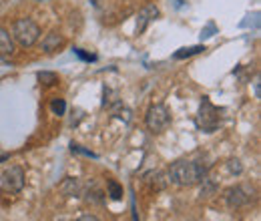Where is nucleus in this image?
I'll list each match as a JSON object with an SVG mask.
<instances>
[{
  "mask_svg": "<svg viewBox=\"0 0 261 221\" xmlns=\"http://www.w3.org/2000/svg\"><path fill=\"white\" fill-rule=\"evenodd\" d=\"M207 175V167L195 161H175L169 169V181L179 187H191L201 183V179Z\"/></svg>",
  "mask_w": 261,
  "mask_h": 221,
  "instance_id": "f257e3e1",
  "label": "nucleus"
},
{
  "mask_svg": "<svg viewBox=\"0 0 261 221\" xmlns=\"http://www.w3.org/2000/svg\"><path fill=\"white\" fill-rule=\"evenodd\" d=\"M221 109L215 107L209 96H203L201 99V105H199V113H197V127L203 131V133H213L217 131L221 125Z\"/></svg>",
  "mask_w": 261,
  "mask_h": 221,
  "instance_id": "f03ea898",
  "label": "nucleus"
},
{
  "mask_svg": "<svg viewBox=\"0 0 261 221\" xmlns=\"http://www.w3.org/2000/svg\"><path fill=\"white\" fill-rule=\"evenodd\" d=\"M38 38H40V27L33 18H18L12 24V40H16L22 48L33 46Z\"/></svg>",
  "mask_w": 261,
  "mask_h": 221,
  "instance_id": "7ed1b4c3",
  "label": "nucleus"
},
{
  "mask_svg": "<svg viewBox=\"0 0 261 221\" xmlns=\"http://www.w3.org/2000/svg\"><path fill=\"white\" fill-rule=\"evenodd\" d=\"M145 125L151 133H163L167 127L171 125V113L165 105H153L149 107L145 115Z\"/></svg>",
  "mask_w": 261,
  "mask_h": 221,
  "instance_id": "20e7f679",
  "label": "nucleus"
},
{
  "mask_svg": "<svg viewBox=\"0 0 261 221\" xmlns=\"http://www.w3.org/2000/svg\"><path fill=\"white\" fill-rule=\"evenodd\" d=\"M0 185L2 189L8 191V193H18L24 187V171L16 165H10L6 167L2 173H0Z\"/></svg>",
  "mask_w": 261,
  "mask_h": 221,
  "instance_id": "39448f33",
  "label": "nucleus"
},
{
  "mask_svg": "<svg viewBox=\"0 0 261 221\" xmlns=\"http://www.w3.org/2000/svg\"><path fill=\"white\" fill-rule=\"evenodd\" d=\"M253 193L255 191L251 189L249 185H235V187L227 189L225 201H227V205L231 209H239V207H245L247 203H251Z\"/></svg>",
  "mask_w": 261,
  "mask_h": 221,
  "instance_id": "423d86ee",
  "label": "nucleus"
},
{
  "mask_svg": "<svg viewBox=\"0 0 261 221\" xmlns=\"http://www.w3.org/2000/svg\"><path fill=\"white\" fill-rule=\"evenodd\" d=\"M157 16H159V8H157L155 4H147V6L139 12V16H137V34L145 32V29H147Z\"/></svg>",
  "mask_w": 261,
  "mask_h": 221,
  "instance_id": "0eeeda50",
  "label": "nucleus"
},
{
  "mask_svg": "<svg viewBox=\"0 0 261 221\" xmlns=\"http://www.w3.org/2000/svg\"><path fill=\"white\" fill-rule=\"evenodd\" d=\"M63 44H65V38H63L61 34H57V32H48V34L42 38V51H44V53H55V51H59Z\"/></svg>",
  "mask_w": 261,
  "mask_h": 221,
  "instance_id": "6e6552de",
  "label": "nucleus"
},
{
  "mask_svg": "<svg viewBox=\"0 0 261 221\" xmlns=\"http://www.w3.org/2000/svg\"><path fill=\"white\" fill-rule=\"evenodd\" d=\"M12 53H14V40H12V36L8 34L6 29L0 27V59L10 57Z\"/></svg>",
  "mask_w": 261,
  "mask_h": 221,
  "instance_id": "1a4fd4ad",
  "label": "nucleus"
},
{
  "mask_svg": "<svg viewBox=\"0 0 261 221\" xmlns=\"http://www.w3.org/2000/svg\"><path fill=\"white\" fill-rule=\"evenodd\" d=\"M145 183H149L153 189L161 191V189H165V185H167V179H165L163 173H159V171H151V173L145 175Z\"/></svg>",
  "mask_w": 261,
  "mask_h": 221,
  "instance_id": "9d476101",
  "label": "nucleus"
},
{
  "mask_svg": "<svg viewBox=\"0 0 261 221\" xmlns=\"http://www.w3.org/2000/svg\"><path fill=\"white\" fill-rule=\"evenodd\" d=\"M203 51H205V46H201V44H197V46H185V48H179V51L173 55V59H175V61H183V59H189V57L199 55V53H203Z\"/></svg>",
  "mask_w": 261,
  "mask_h": 221,
  "instance_id": "9b49d317",
  "label": "nucleus"
},
{
  "mask_svg": "<svg viewBox=\"0 0 261 221\" xmlns=\"http://www.w3.org/2000/svg\"><path fill=\"white\" fill-rule=\"evenodd\" d=\"M107 191H109L111 199H115V201L123 199V185H121L119 181H115V179H107Z\"/></svg>",
  "mask_w": 261,
  "mask_h": 221,
  "instance_id": "f8f14e48",
  "label": "nucleus"
},
{
  "mask_svg": "<svg viewBox=\"0 0 261 221\" xmlns=\"http://www.w3.org/2000/svg\"><path fill=\"white\" fill-rule=\"evenodd\" d=\"M63 191H65L66 195H81V185H79L76 179L66 177V181L63 183Z\"/></svg>",
  "mask_w": 261,
  "mask_h": 221,
  "instance_id": "ddd939ff",
  "label": "nucleus"
},
{
  "mask_svg": "<svg viewBox=\"0 0 261 221\" xmlns=\"http://www.w3.org/2000/svg\"><path fill=\"white\" fill-rule=\"evenodd\" d=\"M201 181H203V187H201V197H211V195L215 193V189H217V185H215V183H213V181H211L207 175H205Z\"/></svg>",
  "mask_w": 261,
  "mask_h": 221,
  "instance_id": "4468645a",
  "label": "nucleus"
},
{
  "mask_svg": "<svg viewBox=\"0 0 261 221\" xmlns=\"http://www.w3.org/2000/svg\"><path fill=\"white\" fill-rule=\"evenodd\" d=\"M38 81L42 83V85H46V87H50V85H55V83H59V77L55 75V72H38Z\"/></svg>",
  "mask_w": 261,
  "mask_h": 221,
  "instance_id": "2eb2a0df",
  "label": "nucleus"
},
{
  "mask_svg": "<svg viewBox=\"0 0 261 221\" xmlns=\"http://www.w3.org/2000/svg\"><path fill=\"white\" fill-rule=\"evenodd\" d=\"M50 111L55 113V115H65V111H66V103H65V99H53V103H50Z\"/></svg>",
  "mask_w": 261,
  "mask_h": 221,
  "instance_id": "dca6fc26",
  "label": "nucleus"
},
{
  "mask_svg": "<svg viewBox=\"0 0 261 221\" xmlns=\"http://www.w3.org/2000/svg\"><path fill=\"white\" fill-rule=\"evenodd\" d=\"M70 151H72V153H81V155H87V157H91V159H97V155H95V153H91V151L83 149V147H81V145H76V143H70Z\"/></svg>",
  "mask_w": 261,
  "mask_h": 221,
  "instance_id": "f3484780",
  "label": "nucleus"
},
{
  "mask_svg": "<svg viewBox=\"0 0 261 221\" xmlns=\"http://www.w3.org/2000/svg\"><path fill=\"white\" fill-rule=\"evenodd\" d=\"M72 51H74V55H76V57H81L83 61H89V63H91V61H95V59H97L95 55H89V53H85V51H81V48H72Z\"/></svg>",
  "mask_w": 261,
  "mask_h": 221,
  "instance_id": "a211bd4d",
  "label": "nucleus"
},
{
  "mask_svg": "<svg viewBox=\"0 0 261 221\" xmlns=\"http://www.w3.org/2000/svg\"><path fill=\"white\" fill-rule=\"evenodd\" d=\"M229 169H231V173H237V175H239V173H241L239 161H237V159H231V161H229Z\"/></svg>",
  "mask_w": 261,
  "mask_h": 221,
  "instance_id": "6ab92c4d",
  "label": "nucleus"
},
{
  "mask_svg": "<svg viewBox=\"0 0 261 221\" xmlns=\"http://www.w3.org/2000/svg\"><path fill=\"white\" fill-rule=\"evenodd\" d=\"M76 221H100V219L95 217V215H83V217H79Z\"/></svg>",
  "mask_w": 261,
  "mask_h": 221,
  "instance_id": "aec40b11",
  "label": "nucleus"
},
{
  "mask_svg": "<svg viewBox=\"0 0 261 221\" xmlns=\"http://www.w3.org/2000/svg\"><path fill=\"white\" fill-rule=\"evenodd\" d=\"M6 159H8V155H0V163H2V161H6Z\"/></svg>",
  "mask_w": 261,
  "mask_h": 221,
  "instance_id": "412c9836",
  "label": "nucleus"
}]
</instances>
